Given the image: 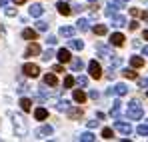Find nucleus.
<instances>
[{"instance_id": "obj_1", "label": "nucleus", "mask_w": 148, "mask_h": 142, "mask_svg": "<svg viewBox=\"0 0 148 142\" xmlns=\"http://www.w3.org/2000/svg\"><path fill=\"white\" fill-rule=\"evenodd\" d=\"M142 114H144L142 104H140L138 100H132V102L128 104V108H126V116H128L130 120H140V118H142Z\"/></svg>"}, {"instance_id": "obj_2", "label": "nucleus", "mask_w": 148, "mask_h": 142, "mask_svg": "<svg viewBox=\"0 0 148 142\" xmlns=\"http://www.w3.org/2000/svg\"><path fill=\"white\" fill-rule=\"evenodd\" d=\"M14 130H16V136H26L28 134V126H26V120L22 118V116H14Z\"/></svg>"}, {"instance_id": "obj_3", "label": "nucleus", "mask_w": 148, "mask_h": 142, "mask_svg": "<svg viewBox=\"0 0 148 142\" xmlns=\"http://www.w3.org/2000/svg\"><path fill=\"white\" fill-rule=\"evenodd\" d=\"M88 72H90V76L96 78V80L102 78V66H100L96 60H90V62H88Z\"/></svg>"}, {"instance_id": "obj_4", "label": "nucleus", "mask_w": 148, "mask_h": 142, "mask_svg": "<svg viewBox=\"0 0 148 142\" xmlns=\"http://www.w3.org/2000/svg\"><path fill=\"white\" fill-rule=\"evenodd\" d=\"M22 72H24L26 76H30V78H36L40 74V68L36 64H32V62H26L24 66H22Z\"/></svg>"}, {"instance_id": "obj_5", "label": "nucleus", "mask_w": 148, "mask_h": 142, "mask_svg": "<svg viewBox=\"0 0 148 142\" xmlns=\"http://www.w3.org/2000/svg\"><path fill=\"white\" fill-rule=\"evenodd\" d=\"M106 4H108V8H106V14H108V16H112L116 10H120L124 6L122 0H106Z\"/></svg>"}, {"instance_id": "obj_6", "label": "nucleus", "mask_w": 148, "mask_h": 142, "mask_svg": "<svg viewBox=\"0 0 148 142\" xmlns=\"http://www.w3.org/2000/svg\"><path fill=\"white\" fill-rule=\"evenodd\" d=\"M114 128H116L118 132H122V134H126V136H128V134L132 132V126H130L128 122H122V120H116V122H114Z\"/></svg>"}, {"instance_id": "obj_7", "label": "nucleus", "mask_w": 148, "mask_h": 142, "mask_svg": "<svg viewBox=\"0 0 148 142\" xmlns=\"http://www.w3.org/2000/svg\"><path fill=\"white\" fill-rule=\"evenodd\" d=\"M112 92H114L116 96H126V94H128V86L120 82V84H116L114 88H110V90H108V94H112Z\"/></svg>"}, {"instance_id": "obj_8", "label": "nucleus", "mask_w": 148, "mask_h": 142, "mask_svg": "<svg viewBox=\"0 0 148 142\" xmlns=\"http://www.w3.org/2000/svg\"><path fill=\"white\" fill-rule=\"evenodd\" d=\"M42 14H44V6L42 4H32L30 6V16L32 18H40Z\"/></svg>"}, {"instance_id": "obj_9", "label": "nucleus", "mask_w": 148, "mask_h": 142, "mask_svg": "<svg viewBox=\"0 0 148 142\" xmlns=\"http://www.w3.org/2000/svg\"><path fill=\"white\" fill-rule=\"evenodd\" d=\"M124 40H126V38H124V34H120V32H114V34L110 36V44H112V46H122Z\"/></svg>"}, {"instance_id": "obj_10", "label": "nucleus", "mask_w": 148, "mask_h": 142, "mask_svg": "<svg viewBox=\"0 0 148 142\" xmlns=\"http://www.w3.org/2000/svg\"><path fill=\"white\" fill-rule=\"evenodd\" d=\"M56 58H58L62 64H66V62H70V52H68L66 48H60V50L56 52Z\"/></svg>"}, {"instance_id": "obj_11", "label": "nucleus", "mask_w": 148, "mask_h": 142, "mask_svg": "<svg viewBox=\"0 0 148 142\" xmlns=\"http://www.w3.org/2000/svg\"><path fill=\"white\" fill-rule=\"evenodd\" d=\"M96 52H98L102 58H110V56L114 54V52H112V48L104 46V44H98V46H96Z\"/></svg>"}, {"instance_id": "obj_12", "label": "nucleus", "mask_w": 148, "mask_h": 142, "mask_svg": "<svg viewBox=\"0 0 148 142\" xmlns=\"http://www.w3.org/2000/svg\"><path fill=\"white\" fill-rule=\"evenodd\" d=\"M38 54H40V46H38L36 42H32L24 52V56H28V58H30V56H38Z\"/></svg>"}, {"instance_id": "obj_13", "label": "nucleus", "mask_w": 148, "mask_h": 142, "mask_svg": "<svg viewBox=\"0 0 148 142\" xmlns=\"http://www.w3.org/2000/svg\"><path fill=\"white\" fill-rule=\"evenodd\" d=\"M52 132H54V130H52V126L46 124V126H42L40 130H36V136H38V138H48Z\"/></svg>"}, {"instance_id": "obj_14", "label": "nucleus", "mask_w": 148, "mask_h": 142, "mask_svg": "<svg viewBox=\"0 0 148 142\" xmlns=\"http://www.w3.org/2000/svg\"><path fill=\"white\" fill-rule=\"evenodd\" d=\"M56 8H58V12H60V14H64V16H68V14L72 12V8H70V6H68L66 2H62V0H60V2L56 4Z\"/></svg>"}, {"instance_id": "obj_15", "label": "nucleus", "mask_w": 148, "mask_h": 142, "mask_svg": "<svg viewBox=\"0 0 148 142\" xmlns=\"http://www.w3.org/2000/svg\"><path fill=\"white\" fill-rule=\"evenodd\" d=\"M58 34H60L62 38H72V36H74V28H72V26H62Z\"/></svg>"}, {"instance_id": "obj_16", "label": "nucleus", "mask_w": 148, "mask_h": 142, "mask_svg": "<svg viewBox=\"0 0 148 142\" xmlns=\"http://www.w3.org/2000/svg\"><path fill=\"white\" fill-rule=\"evenodd\" d=\"M76 28H78L80 32H86V30H90V20H86V18H80V20L76 22Z\"/></svg>"}, {"instance_id": "obj_17", "label": "nucleus", "mask_w": 148, "mask_h": 142, "mask_svg": "<svg viewBox=\"0 0 148 142\" xmlns=\"http://www.w3.org/2000/svg\"><path fill=\"white\" fill-rule=\"evenodd\" d=\"M130 64H132V68H140V66H144V58L142 56H132Z\"/></svg>"}, {"instance_id": "obj_18", "label": "nucleus", "mask_w": 148, "mask_h": 142, "mask_svg": "<svg viewBox=\"0 0 148 142\" xmlns=\"http://www.w3.org/2000/svg\"><path fill=\"white\" fill-rule=\"evenodd\" d=\"M18 104H20V108H22L24 112H30V108H32V102H30V98H24V96L20 98V102H18Z\"/></svg>"}, {"instance_id": "obj_19", "label": "nucleus", "mask_w": 148, "mask_h": 142, "mask_svg": "<svg viewBox=\"0 0 148 142\" xmlns=\"http://www.w3.org/2000/svg\"><path fill=\"white\" fill-rule=\"evenodd\" d=\"M46 116H48V110H46V108H36V110H34V118L36 120H44Z\"/></svg>"}, {"instance_id": "obj_20", "label": "nucleus", "mask_w": 148, "mask_h": 142, "mask_svg": "<svg viewBox=\"0 0 148 142\" xmlns=\"http://www.w3.org/2000/svg\"><path fill=\"white\" fill-rule=\"evenodd\" d=\"M92 32L98 34V36H104V34L108 32V26H104V24H96V26L92 28Z\"/></svg>"}, {"instance_id": "obj_21", "label": "nucleus", "mask_w": 148, "mask_h": 142, "mask_svg": "<svg viewBox=\"0 0 148 142\" xmlns=\"http://www.w3.org/2000/svg\"><path fill=\"white\" fill-rule=\"evenodd\" d=\"M44 84H46V86H56V84H58V78H56L54 74H46V76H44Z\"/></svg>"}, {"instance_id": "obj_22", "label": "nucleus", "mask_w": 148, "mask_h": 142, "mask_svg": "<svg viewBox=\"0 0 148 142\" xmlns=\"http://www.w3.org/2000/svg\"><path fill=\"white\" fill-rule=\"evenodd\" d=\"M78 140L80 142H92V140H96V136H94L92 132H82V134L78 136Z\"/></svg>"}, {"instance_id": "obj_23", "label": "nucleus", "mask_w": 148, "mask_h": 142, "mask_svg": "<svg viewBox=\"0 0 148 142\" xmlns=\"http://www.w3.org/2000/svg\"><path fill=\"white\" fill-rule=\"evenodd\" d=\"M68 108H70V102H68V100H58V102H56V110L66 112Z\"/></svg>"}, {"instance_id": "obj_24", "label": "nucleus", "mask_w": 148, "mask_h": 142, "mask_svg": "<svg viewBox=\"0 0 148 142\" xmlns=\"http://www.w3.org/2000/svg\"><path fill=\"white\" fill-rule=\"evenodd\" d=\"M72 98H74V102H78V104H82V102H84V100H86V94H84V92H82V90H74Z\"/></svg>"}, {"instance_id": "obj_25", "label": "nucleus", "mask_w": 148, "mask_h": 142, "mask_svg": "<svg viewBox=\"0 0 148 142\" xmlns=\"http://www.w3.org/2000/svg\"><path fill=\"white\" fill-rule=\"evenodd\" d=\"M112 26H116V28L126 26V18H124V16H114V18H112Z\"/></svg>"}, {"instance_id": "obj_26", "label": "nucleus", "mask_w": 148, "mask_h": 142, "mask_svg": "<svg viewBox=\"0 0 148 142\" xmlns=\"http://www.w3.org/2000/svg\"><path fill=\"white\" fill-rule=\"evenodd\" d=\"M22 38H24V40H34V38H36V30L26 28L24 32H22Z\"/></svg>"}, {"instance_id": "obj_27", "label": "nucleus", "mask_w": 148, "mask_h": 142, "mask_svg": "<svg viewBox=\"0 0 148 142\" xmlns=\"http://www.w3.org/2000/svg\"><path fill=\"white\" fill-rule=\"evenodd\" d=\"M120 106H122V102H120V100H116V102L112 104V112H110V114H112L114 118H118V116H120Z\"/></svg>"}, {"instance_id": "obj_28", "label": "nucleus", "mask_w": 148, "mask_h": 142, "mask_svg": "<svg viewBox=\"0 0 148 142\" xmlns=\"http://www.w3.org/2000/svg\"><path fill=\"white\" fill-rule=\"evenodd\" d=\"M68 46L72 48V50H82L84 48V42L82 40H68Z\"/></svg>"}, {"instance_id": "obj_29", "label": "nucleus", "mask_w": 148, "mask_h": 142, "mask_svg": "<svg viewBox=\"0 0 148 142\" xmlns=\"http://www.w3.org/2000/svg\"><path fill=\"white\" fill-rule=\"evenodd\" d=\"M70 66H72V70H74V72H78V70H82V66H84V62H82L80 58H74L72 62H70Z\"/></svg>"}, {"instance_id": "obj_30", "label": "nucleus", "mask_w": 148, "mask_h": 142, "mask_svg": "<svg viewBox=\"0 0 148 142\" xmlns=\"http://www.w3.org/2000/svg\"><path fill=\"white\" fill-rule=\"evenodd\" d=\"M74 82H76L78 86H82V88H86V86H88V78H86V76H82V74H80L78 78H74Z\"/></svg>"}, {"instance_id": "obj_31", "label": "nucleus", "mask_w": 148, "mask_h": 142, "mask_svg": "<svg viewBox=\"0 0 148 142\" xmlns=\"http://www.w3.org/2000/svg\"><path fill=\"white\" fill-rule=\"evenodd\" d=\"M136 132H138L140 136H148V124H138V126H136Z\"/></svg>"}, {"instance_id": "obj_32", "label": "nucleus", "mask_w": 148, "mask_h": 142, "mask_svg": "<svg viewBox=\"0 0 148 142\" xmlns=\"http://www.w3.org/2000/svg\"><path fill=\"white\" fill-rule=\"evenodd\" d=\"M48 26H50L48 22H44V20H38V22H36V30H38V32H46V30H48Z\"/></svg>"}, {"instance_id": "obj_33", "label": "nucleus", "mask_w": 148, "mask_h": 142, "mask_svg": "<svg viewBox=\"0 0 148 142\" xmlns=\"http://www.w3.org/2000/svg\"><path fill=\"white\" fill-rule=\"evenodd\" d=\"M122 76H124V78H128V80H134V78H136V72L126 68V70H122Z\"/></svg>"}, {"instance_id": "obj_34", "label": "nucleus", "mask_w": 148, "mask_h": 142, "mask_svg": "<svg viewBox=\"0 0 148 142\" xmlns=\"http://www.w3.org/2000/svg\"><path fill=\"white\" fill-rule=\"evenodd\" d=\"M52 56H54V52H52V50H44V52H42V56H40V58H42V60H44V62H48L50 58H52Z\"/></svg>"}, {"instance_id": "obj_35", "label": "nucleus", "mask_w": 148, "mask_h": 142, "mask_svg": "<svg viewBox=\"0 0 148 142\" xmlns=\"http://www.w3.org/2000/svg\"><path fill=\"white\" fill-rule=\"evenodd\" d=\"M66 112H68V116H70V118H76V116H80V114H82V110H80V108H74V110L68 108Z\"/></svg>"}, {"instance_id": "obj_36", "label": "nucleus", "mask_w": 148, "mask_h": 142, "mask_svg": "<svg viewBox=\"0 0 148 142\" xmlns=\"http://www.w3.org/2000/svg\"><path fill=\"white\" fill-rule=\"evenodd\" d=\"M102 138L110 140V138H112V128H102Z\"/></svg>"}, {"instance_id": "obj_37", "label": "nucleus", "mask_w": 148, "mask_h": 142, "mask_svg": "<svg viewBox=\"0 0 148 142\" xmlns=\"http://www.w3.org/2000/svg\"><path fill=\"white\" fill-rule=\"evenodd\" d=\"M74 86V78L72 76H66V78H64V88H72Z\"/></svg>"}, {"instance_id": "obj_38", "label": "nucleus", "mask_w": 148, "mask_h": 142, "mask_svg": "<svg viewBox=\"0 0 148 142\" xmlns=\"http://www.w3.org/2000/svg\"><path fill=\"white\" fill-rule=\"evenodd\" d=\"M138 86H140V88H148V78H142V80H138Z\"/></svg>"}, {"instance_id": "obj_39", "label": "nucleus", "mask_w": 148, "mask_h": 142, "mask_svg": "<svg viewBox=\"0 0 148 142\" xmlns=\"http://www.w3.org/2000/svg\"><path fill=\"white\" fill-rule=\"evenodd\" d=\"M86 126H88V128H96V126H98V120H88Z\"/></svg>"}, {"instance_id": "obj_40", "label": "nucleus", "mask_w": 148, "mask_h": 142, "mask_svg": "<svg viewBox=\"0 0 148 142\" xmlns=\"http://www.w3.org/2000/svg\"><path fill=\"white\" fill-rule=\"evenodd\" d=\"M46 42H48L50 46H54V44L58 42V38H56V36H48V40H46Z\"/></svg>"}, {"instance_id": "obj_41", "label": "nucleus", "mask_w": 148, "mask_h": 142, "mask_svg": "<svg viewBox=\"0 0 148 142\" xmlns=\"http://www.w3.org/2000/svg\"><path fill=\"white\" fill-rule=\"evenodd\" d=\"M128 28H130V30H138V22H136V20H132V22L128 24Z\"/></svg>"}, {"instance_id": "obj_42", "label": "nucleus", "mask_w": 148, "mask_h": 142, "mask_svg": "<svg viewBox=\"0 0 148 142\" xmlns=\"http://www.w3.org/2000/svg\"><path fill=\"white\" fill-rule=\"evenodd\" d=\"M6 16H16V10L14 8H6Z\"/></svg>"}, {"instance_id": "obj_43", "label": "nucleus", "mask_w": 148, "mask_h": 142, "mask_svg": "<svg viewBox=\"0 0 148 142\" xmlns=\"http://www.w3.org/2000/svg\"><path fill=\"white\" fill-rule=\"evenodd\" d=\"M130 14H132V16H140V10H138V8H130Z\"/></svg>"}, {"instance_id": "obj_44", "label": "nucleus", "mask_w": 148, "mask_h": 142, "mask_svg": "<svg viewBox=\"0 0 148 142\" xmlns=\"http://www.w3.org/2000/svg\"><path fill=\"white\" fill-rule=\"evenodd\" d=\"M90 98H92V100H96V98H98V92H96V90H90Z\"/></svg>"}, {"instance_id": "obj_45", "label": "nucleus", "mask_w": 148, "mask_h": 142, "mask_svg": "<svg viewBox=\"0 0 148 142\" xmlns=\"http://www.w3.org/2000/svg\"><path fill=\"white\" fill-rule=\"evenodd\" d=\"M82 10H84V6H80V4L74 6V12H82Z\"/></svg>"}, {"instance_id": "obj_46", "label": "nucleus", "mask_w": 148, "mask_h": 142, "mask_svg": "<svg viewBox=\"0 0 148 142\" xmlns=\"http://www.w3.org/2000/svg\"><path fill=\"white\" fill-rule=\"evenodd\" d=\"M52 72H62V66H60V64H56V66L52 68Z\"/></svg>"}, {"instance_id": "obj_47", "label": "nucleus", "mask_w": 148, "mask_h": 142, "mask_svg": "<svg viewBox=\"0 0 148 142\" xmlns=\"http://www.w3.org/2000/svg\"><path fill=\"white\" fill-rule=\"evenodd\" d=\"M142 54H144V56H148V46H144V48H142Z\"/></svg>"}, {"instance_id": "obj_48", "label": "nucleus", "mask_w": 148, "mask_h": 142, "mask_svg": "<svg viewBox=\"0 0 148 142\" xmlns=\"http://www.w3.org/2000/svg\"><path fill=\"white\" fill-rule=\"evenodd\" d=\"M8 4V0H0V6H6Z\"/></svg>"}, {"instance_id": "obj_49", "label": "nucleus", "mask_w": 148, "mask_h": 142, "mask_svg": "<svg viewBox=\"0 0 148 142\" xmlns=\"http://www.w3.org/2000/svg\"><path fill=\"white\" fill-rule=\"evenodd\" d=\"M26 0H14V4H24Z\"/></svg>"}, {"instance_id": "obj_50", "label": "nucleus", "mask_w": 148, "mask_h": 142, "mask_svg": "<svg viewBox=\"0 0 148 142\" xmlns=\"http://www.w3.org/2000/svg\"><path fill=\"white\" fill-rule=\"evenodd\" d=\"M144 38H146V40H148V30H144Z\"/></svg>"}, {"instance_id": "obj_51", "label": "nucleus", "mask_w": 148, "mask_h": 142, "mask_svg": "<svg viewBox=\"0 0 148 142\" xmlns=\"http://www.w3.org/2000/svg\"><path fill=\"white\" fill-rule=\"evenodd\" d=\"M88 2H96V0H88Z\"/></svg>"}, {"instance_id": "obj_52", "label": "nucleus", "mask_w": 148, "mask_h": 142, "mask_svg": "<svg viewBox=\"0 0 148 142\" xmlns=\"http://www.w3.org/2000/svg\"><path fill=\"white\" fill-rule=\"evenodd\" d=\"M122 2H128V0H122Z\"/></svg>"}, {"instance_id": "obj_53", "label": "nucleus", "mask_w": 148, "mask_h": 142, "mask_svg": "<svg viewBox=\"0 0 148 142\" xmlns=\"http://www.w3.org/2000/svg\"><path fill=\"white\" fill-rule=\"evenodd\" d=\"M146 96H148V92H146Z\"/></svg>"}]
</instances>
